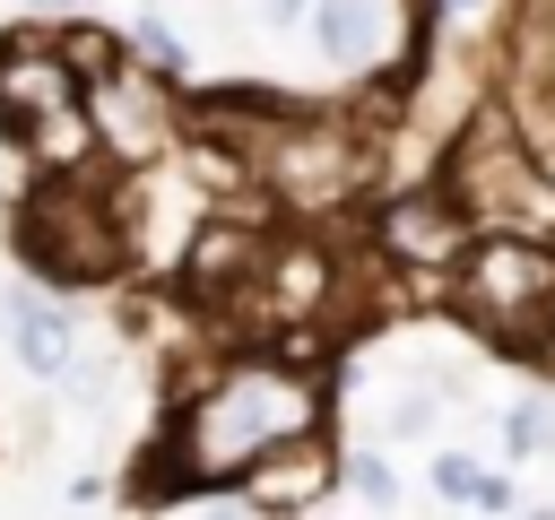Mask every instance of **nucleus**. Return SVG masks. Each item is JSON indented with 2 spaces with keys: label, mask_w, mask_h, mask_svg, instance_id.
Segmentation results:
<instances>
[{
  "label": "nucleus",
  "mask_w": 555,
  "mask_h": 520,
  "mask_svg": "<svg viewBox=\"0 0 555 520\" xmlns=\"http://www.w3.org/2000/svg\"><path fill=\"white\" fill-rule=\"evenodd\" d=\"M0 321H9V355H17L26 373H69L78 329H69L61 303H43V295H26V286H0Z\"/></svg>",
  "instance_id": "9b49d317"
},
{
  "label": "nucleus",
  "mask_w": 555,
  "mask_h": 520,
  "mask_svg": "<svg viewBox=\"0 0 555 520\" xmlns=\"http://www.w3.org/2000/svg\"><path fill=\"white\" fill-rule=\"evenodd\" d=\"M61 104H78V78L52 52V26H9L0 35V130L17 139L26 121H43Z\"/></svg>",
  "instance_id": "1a4fd4ad"
},
{
  "label": "nucleus",
  "mask_w": 555,
  "mask_h": 520,
  "mask_svg": "<svg viewBox=\"0 0 555 520\" xmlns=\"http://www.w3.org/2000/svg\"><path fill=\"white\" fill-rule=\"evenodd\" d=\"M486 9H503V0H425V26H477Z\"/></svg>",
  "instance_id": "a211bd4d"
},
{
  "label": "nucleus",
  "mask_w": 555,
  "mask_h": 520,
  "mask_svg": "<svg viewBox=\"0 0 555 520\" xmlns=\"http://www.w3.org/2000/svg\"><path fill=\"white\" fill-rule=\"evenodd\" d=\"M234 494L251 511H312V503H330L338 494V442H330V425H304V433L269 442L260 459H243Z\"/></svg>",
  "instance_id": "6e6552de"
},
{
  "label": "nucleus",
  "mask_w": 555,
  "mask_h": 520,
  "mask_svg": "<svg viewBox=\"0 0 555 520\" xmlns=\"http://www.w3.org/2000/svg\"><path fill=\"white\" fill-rule=\"evenodd\" d=\"M304 9H312V0H260V17H269V26H295Z\"/></svg>",
  "instance_id": "aec40b11"
},
{
  "label": "nucleus",
  "mask_w": 555,
  "mask_h": 520,
  "mask_svg": "<svg viewBox=\"0 0 555 520\" xmlns=\"http://www.w3.org/2000/svg\"><path fill=\"white\" fill-rule=\"evenodd\" d=\"M17 251L35 277H61V286H113L130 269V243H121V208H113V182L95 191L87 173H43L17 208Z\"/></svg>",
  "instance_id": "39448f33"
},
{
  "label": "nucleus",
  "mask_w": 555,
  "mask_h": 520,
  "mask_svg": "<svg viewBox=\"0 0 555 520\" xmlns=\"http://www.w3.org/2000/svg\"><path fill=\"white\" fill-rule=\"evenodd\" d=\"M312 43L338 69H382L390 61V0H312Z\"/></svg>",
  "instance_id": "9d476101"
},
{
  "label": "nucleus",
  "mask_w": 555,
  "mask_h": 520,
  "mask_svg": "<svg viewBox=\"0 0 555 520\" xmlns=\"http://www.w3.org/2000/svg\"><path fill=\"white\" fill-rule=\"evenodd\" d=\"M338 485H347L356 503H373V511H390V503H399V477H390V459H382V451H338Z\"/></svg>",
  "instance_id": "2eb2a0df"
},
{
  "label": "nucleus",
  "mask_w": 555,
  "mask_h": 520,
  "mask_svg": "<svg viewBox=\"0 0 555 520\" xmlns=\"http://www.w3.org/2000/svg\"><path fill=\"white\" fill-rule=\"evenodd\" d=\"M52 52H61V61H69V78L87 87V78H104V69H113L130 43H121L113 26H87V17H69V26H52Z\"/></svg>",
  "instance_id": "4468645a"
},
{
  "label": "nucleus",
  "mask_w": 555,
  "mask_h": 520,
  "mask_svg": "<svg viewBox=\"0 0 555 520\" xmlns=\"http://www.w3.org/2000/svg\"><path fill=\"white\" fill-rule=\"evenodd\" d=\"M26 9H43V17H52V9H78V0H26Z\"/></svg>",
  "instance_id": "412c9836"
},
{
  "label": "nucleus",
  "mask_w": 555,
  "mask_h": 520,
  "mask_svg": "<svg viewBox=\"0 0 555 520\" xmlns=\"http://www.w3.org/2000/svg\"><path fill=\"white\" fill-rule=\"evenodd\" d=\"M434 182L460 199L477 234H555V173L512 121V104H468Z\"/></svg>",
  "instance_id": "7ed1b4c3"
},
{
  "label": "nucleus",
  "mask_w": 555,
  "mask_h": 520,
  "mask_svg": "<svg viewBox=\"0 0 555 520\" xmlns=\"http://www.w3.org/2000/svg\"><path fill=\"white\" fill-rule=\"evenodd\" d=\"M434 494H442V503H468V511H512V477H494V468L468 459V451H442V459H434Z\"/></svg>",
  "instance_id": "ddd939ff"
},
{
  "label": "nucleus",
  "mask_w": 555,
  "mask_h": 520,
  "mask_svg": "<svg viewBox=\"0 0 555 520\" xmlns=\"http://www.w3.org/2000/svg\"><path fill=\"white\" fill-rule=\"evenodd\" d=\"M17 156L35 173H95V130H87V104H61L43 121L17 130Z\"/></svg>",
  "instance_id": "f8f14e48"
},
{
  "label": "nucleus",
  "mask_w": 555,
  "mask_h": 520,
  "mask_svg": "<svg viewBox=\"0 0 555 520\" xmlns=\"http://www.w3.org/2000/svg\"><path fill=\"white\" fill-rule=\"evenodd\" d=\"M304 425H330V390L304 355H225L191 399L182 416L165 425V451L156 468H173L156 494H191V485H234L243 459H260L269 442L304 433Z\"/></svg>",
  "instance_id": "f257e3e1"
},
{
  "label": "nucleus",
  "mask_w": 555,
  "mask_h": 520,
  "mask_svg": "<svg viewBox=\"0 0 555 520\" xmlns=\"http://www.w3.org/2000/svg\"><path fill=\"white\" fill-rule=\"evenodd\" d=\"M121 43H130V61H147V69H173V78H182V35H173L165 17H139Z\"/></svg>",
  "instance_id": "dca6fc26"
},
{
  "label": "nucleus",
  "mask_w": 555,
  "mask_h": 520,
  "mask_svg": "<svg viewBox=\"0 0 555 520\" xmlns=\"http://www.w3.org/2000/svg\"><path fill=\"white\" fill-rule=\"evenodd\" d=\"M468 234H477V225L460 217V199H451L442 182L390 191V199L373 208V243H382V260H390V269H416V277H442V269L460 260Z\"/></svg>",
  "instance_id": "0eeeda50"
},
{
  "label": "nucleus",
  "mask_w": 555,
  "mask_h": 520,
  "mask_svg": "<svg viewBox=\"0 0 555 520\" xmlns=\"http://www.w3.org/2000/svg\"><path fill=\"white\" fill-rule=\"evenodd\" d=\"M251 182L286 208V217H321L338 199H356L373 182V130L330 113V104H278L251 139Z\"/></svg>",
  "instance_id": "20e7f679"
},
{
  "label": "nucleus",
  "mask_w": 555,
  "mask_h": 520,
  "mask_svg": "<svg viewBox=\"0 0 555 520\" xmlns=\"http://www.w3.org/2000/svg\"><path fill=\"white\" fill-rule=\"evenodd\" d=\"M434 425V399L425 390H399V407H390V433H425Z\"/></svg>",
  "instance_id": "6ab92c4d"
},
{
  "label": "nucleus",
  "mask_w": 555,
  "mask_h": 520,
  "mask_svg": "<svg viewBox=\"0 0 555 520\" xmlns=\"http://www.w3.org/2000/svg\"><path fill=\"white\" fill-rule=\"evenodd\" d=\"M503 442L529 459V451H555V399H520L512 407V425H503Z\"/></svg>",
  "instance_id": "f3484780"
},
{
  "label": "nucleus",
  "mask_w": 555,
  "mask_h": 520,
  "mask_svg": "<svg viewBox=\"0 0 555 520\" xmlns=\"http://www.w3.org/2000/svg\"><path fill=\"white\" fill-rule=\"evenodd\" d=\"M87 104V130H95V165H165L182 147V95H173V69H147V61H113L104 78L78 87Z\"/></svg>",
  "instance_id": "423d86ee"
},
{
  "label": "nucleus",
  "mask_w": 555,
  "mask_h": 520,
  "mask_svg": "<svg viewBox=\"0 0 555 520\" xmlns=\"http://www.w3.org/2000/svg\"><path fill=\"white\" fill-rule=\"evenodd\" d=\"M451 312L520 364H555V243L546 234H468L460 260L442 269Z\"/></svg>",
  "instance_id": "f03ea898"
}]
</instances>
